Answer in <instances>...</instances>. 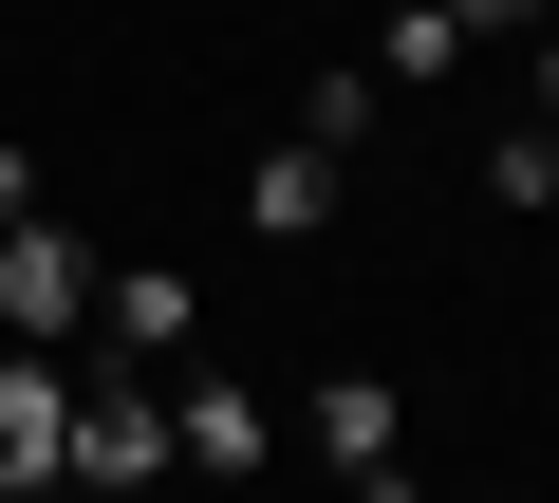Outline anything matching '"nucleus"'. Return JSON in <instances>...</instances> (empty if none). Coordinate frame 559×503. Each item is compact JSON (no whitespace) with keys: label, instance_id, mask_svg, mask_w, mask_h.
Instances as JSON below:
<instances>
[{"label":"nucleus","instance_id":"2","mask_svg":"<svg viewBox=\"0 0 559 503\" xmlns=\"http://www.w3.org/2000/svg\"><path fill=\"white\" fill-rule=\"evenodd\" d=\"M75 336H94V242L57 205H20L0 224V355H75Z\"/></svg>","mask_w":559,"mask_h":503},{"label":"nucleus","instance_id":"4","mask_svg":"<svg viewBox=\"0 0 559 503\" xmlns=\"http://www.w3.org/2000/svg\"><path fill=\"white\" fill-rule=\"evenodd\" d=\"M187 318H205V299H187L168 262H94V373H168Z\"/></svg>","mask_w":559,"mask_h":503},{"label":"nucleus","instance_id":"3","mask_svg":"<svg viewBox=\"0 0 559 503\" xmlns=\"http://www.w3.org/2000/svg\"><path fill=\"white\" fill-rule=\"evenodd\" d=\"M75 484V355H0V503Z\"/></svg>","mask_w":559,"mask_h":503},{"label":"nucleus","instance_id":"11","mask_svg":"<svg viewBox=\"0 0 559 503\" xmlns=\"http://www.w3.org/2000/svg\"><path fill=\"white\" fill-rule=\"evenodd\" d=\"M448 20H466V38H522V20H559V0H448Z\"/></svg>","mask_w":559,"mask_h":503},{"label":"nucleus","instance_id":"6","mask_svg":"<svg viewBox=\"0 0 559 503\" xmlns=\"http://www.w3.org/2000/svg\"><path fill=\"white\" fill-rule=\"evenodd\" d=\"M318 447H336V484H392V466H411V392H392V373H336V392H318Z\"/></svg>","mask_w":559,"mask_h":503},{"label":"nucleus","instance_id":"5","mask_svg":"<svg viewBox=\"0 0 559 503\" xmlns=\"http://www.w3.org/2000/svg\"><path fill=\"white\" fill-rule=\"evenodd\" d=\"M168 447H187V484H242V466H280V410L242 373H187L168 392Z\"/></svg>","mask_w":559,"mask_h":503},{"label":"nucleus","instance_id":"9","mask_svg":"<svg viewBox=\"0 0 559 503\" xmlns=\"http://www.w3.org/2000/svg\"><path fill=\"white\" fill-rule=\"evenodd\" d=\"M373 112H392V94H373V75H355V57H336V75H318V94H299V149H355V131H373Z\"/></svg>","mask_w":559,"mask_h":503},{"label":"nucleus","instance_id":"1","mask_svg":"<svg viewBox=\"0 0 559 503\" xmlns=\"http://www.w3.org/2000/svg\"><path fill=\"white\" fill-rule=\"evenodd\" d=\"M187 447H168V373H75V484L57 503H168Z\"/></svg>","mask_w":559,"mask_h":503},{"label":"nucleus","instance_id":"12","mask_svg":"<svg viewBox=\"0 0 559 503\" xmlns=\"http://www.w3.org/2000/svg\"><path fill=\"white\" fill-rule=\"evenodd\" d=\"M522 131H540V149H559V38H540V112H522Z\"/></svg>","mask_w":559,"mask_h":503},{"label":"nucleus","instance_id":"8","mask_svg":"<svg viewBox=\"0 0 559 503\" xmlns=\"http://www.w3.org/2000/svg\"><path fill=\"white\" fill-rule=\"evenodd\" d=\"M373 94H429V75H466V20H448V0H392V38L355 57Z\"/></svg>","mask_w":559,"mask_h":503},{"label":"nucleus","instance_id":"10","mask_svg":"<svg viewBox=\"0 0 559 503\" xmlns=\"http://www.w3.org/2000/svg\"><path fill=\"white\" fill-rule=\"evenodd\" d=\"M485 205H522V224H540V205H559V149H540V131H503V149H485Z\"/></svg>","mask_w":559,"mask_h":503},{"label":"nucleus","instance_id":"7","mask_svg":"<svg viewBox=\"0 0 559 503\" xmlns=\"http://www.w3.org/2000/svg\"><path fill=\"white\" fill-rule=\"evenodd\" d=\"M242 224H261V242H318V224H336V149H261V168H242Z\"/></svg>","mask_w":559,"mask_h":503}]
</instances>
